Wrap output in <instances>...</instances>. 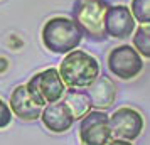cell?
<instances>
[{
	"mask_svg": "<svg viewBox=\"0 0 150 145\" xmlns=\"http://www.w3.org/2000/svg\"><path fill=\"white\" fill-rule=\"evenodd\" d=\"M95 110H106L116 100V84L108 76H100L89 88H86Z\"/></svg>",
	"mask_w": 150,
	"mask_h": 145,
	"instance_id": "obj_11",
	"label": "cell"
},
{
	"mask_svg": "<svg viewBox=\"0 0 150 145\" xmlns=\"http://www.w3.org/2000/svg\"><path fill=\"white\" fill-rule=\"evenodd\" d=\"M59 73L68 88L86 90L100 78V62L86 51L74 49L64 54V59L59 64Z\"/></svg>",
	"mask_w": 150,
	"mask_h": 145,
	"instance_id": "obj_2",
	"label": "cell"
},
{
	"mask_svg": "<svg viewBox=\"0 0 150 145\" xmlns=\"http://www.w3.org/2000/svg\"><path fill=\"white\" fill-rule=\"evenodd\" d=\"M108 145H133L130 140H125V138H113Z\"/></svg>",
	"mask_w": 150,
	"mask_h": 145,
	"instance_id": "obj_16",
	"label": "cell"
},
{
	"mask_svg": "<svg viewBox=\"0 0 150 145\" xmlns=\"http://www.w3.org/2000/svg\"><path fill=\"white\" fill-rule=\"evenodd\" d=\"M41 120L44 127L52 133H64L76 122V118L73 117V113L68 108V105L64 103V100L46 105L42 108Z\"/></svg>",
	"mask_w": 150,
	"mask_h": 145,
	"instance_id": "obj_9",
	"label": "cell"
},
{
	"mask_svg": "<svg viewBox=\"0 0 150 145\" xmlns=\"http://www.w3.org/2000/svg\"><path fill=\"white\" fill-rule=\"evenodd\" d=\"M79 140L83 145H108L113 140L110 117L103 110H91L79 120Z\"/></svg>",
	"mask_w": 150,
	"mask_h": 145,
	"instance_id": "obj_6",
	"label": "cell"
},
{
	"mask_svg": "<svg viewBox=\"0 0 150 145\" xmlns=\"http://www.w3.org/2000/svg\"><path fill=\"white\" fill-rule=\"evenodd\" d=\"M106 66L113 76L128 81L137 78L143 71V57L133 46L122 44L108 52Z\"/></svg>",
	"mask_w": 150,
	"mask_h": 145,
	"instance_id": "obj_5",
	"label": "cell"
},
{
	"mask_svg": "<svg viewBox=\"0 0 150 145\" xmlns=\"http://www.w3.org/2000/svg\"><path fill=\"white\" fill-rule=\"evenodd\" d=\"M7 69H8V59L0 56V73H5Z\"/></svg>",
	"mask_w": 150,
	"mask_h": 145,
	"instance_id": "obj_17",
	"label": "cell"
},
{
	"mask_svg": "<svg viewBox=\"0 0 150 145\" xmlns=\"http://www.w3.org/2000/svg\"><path fill=\"white\" fill-rule=\"evenodd\" d=\"M108 8V0H74L73 19L83 29L84 37L96 42L108 37L105 30V17Z\"/></svg>",
	"mask_w": 150,
	"mask_h": 145,
	"instance_id": "obj_3",
	"label": "cell"
},
{
	"mask_svg": "<svg viewBox=\"0 0 150 145\" xmlns=\"http://www.w3.org/2000/svg\"><path fill=\"white\" fill-rule=\"evenodd\" d=\"M12 118H14V113L10 110V105L5 103V101L0 98V130L5 128V127H8L10 122H12Z\"/></svg>",
	"mask_w": 150,
	"mask_h": 145,
	"instance_id": "obj_15",
	"label": "cell"
},
{
	"mask_svg": "<svg viewBox=\"0 0 150 145\" xmlns=\"http://www.w3.org/2000/svg\"><path fill=\"white\" fill-rule=\"evenodd\" d=\"M130 8L138 24H150V0H132Z\"/></svg>",
	"mask_w": 150,
	"mask_h": 145,
	"instance_id": "obj_14",
	"label": "cell"
},
{
	"mask_svg": "<svg viewBox=\"0 0 150 145\" xmlns=\"http://www.w3.org/2000/svg\"><path fill=\"white\" fill-rule=\"evenodd\" d=\"M62 100L68 105V108L71 110V113L76 120H81L83 117H86L89 111L93 110V105H91V100H89L86 90L69 88Z\"/></svg>",
	"mask_w": 150,
	"mask_h": 145,
	"instance_id": "obj_12",
	"label": "cell"
},
{
	"mask_svg": "<svg viewBox=\"0 0 150 145\" xmlns=\"http://www.w3.org/2000/svg\"><path fill=\"white\" fill-rule=\"evenodd\" d=\"M27 90L30 96L39 106H46L49 103H54L64 98L66 95V83L62 81L59 69L56 68H46L35 73L34 76L27 81Z\"/></svg>",
	"mask_w": 150,
	"mask_h": 145,
	"instance_id": "obj_4",
	"label": "cell"
},
{
	"mask_svg": "<svg viewBox=\"0 0 150 145\" xmlns=\"http://www.w3.org/2000/svg\"><path fill=\"white\" fill-rule=\"evenodd\" d=\"M8 105L14 117L21 118L24 122H34L42 115V106H39L32 100L25 84H19L17 88H14V91L10 93Z\"/></svg>",
	"mask_w": 150,
	"mask_h": 145,
	"instance_id": "obj_10",
	"label": "cell"
},
{
	"mask_svg": "<svg viewBox=\"0 0 150 145\" xmlns=\"http://www.w3.org/2000/svg\"><path fill=\"white\" fill-rule=\"evenodd\" d=\"M41 39L47 51L54 54H68L78 49V46L84 39V32L74 19L56 15L44 22Z\"/></svg>",
	"mask_w": 150,
	"mask_h": 145,
	"instance_id": "obj_1",
	"label": "cell"
},
{
	"mask_svg": "<svg viewBox=\"0 0 150 145\" xmlns=\"http://www.w3.org/2000/svg\"><path fill=\"white\" fill-rule=\"evenodd\" d=\"M110 123H111L113 137L125 138L130 142L140 137L143 127H145L142 113L130 106H122L116 111H113V115H110Z\"/></svg>",
	"mask_w": 150,
	"mask_h": 145,
	"instance_id": "obj_7",
	"label": "cell"
},
{
	"mask_svg": "<svg viewBox=\"0 0 150 145\" xmlns=\"http://www.w3.org/2000/svg\"><path fill=\"white\" fill-rule=\"evenodd\" d=\"M137 29V21L132 8L127 5H110L105 17V30L108 37L127 39L133 35Z\"/></svg>",
	"mask_w": 150,
	"mask_h": 145,
	"instance_id": "obj_8",
	"label": "cell"
},
{
	"mask_svg": "<svg viewBox=\"0 0 150 145\" xmlns=\"http://www.w3.org/2000/svg\"><path fill=\"white\" fill-rule=\"evenodd\" d=\"M132 42L142 57L150 59V24H140L132 35Z\"/></svg>",
	"mask_w": 150,
	"mask_h": 145,
	"instance_id": "obj_13",
	"label": "cell"
}]
</instances>
